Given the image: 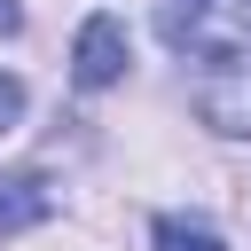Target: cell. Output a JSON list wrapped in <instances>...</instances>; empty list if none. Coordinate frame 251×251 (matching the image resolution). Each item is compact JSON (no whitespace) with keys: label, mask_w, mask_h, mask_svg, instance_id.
<instances>
[{"label":"cell","mask_w":251,"mask_h":251,"mask_svg":"<svg viewBox=\"0 0 251 251\" xmlns=\"http://www.w3.org/2000/svg\"><path fill=\"white\" fill-rule=\"evenodd\" d=\"M157 31L173 55H243L251 47V0H157Z\"/></svg>","instance_id":"6da1fadb"},{"label":"cell","mask_w":251,"mask_h":251,"mask_svg":"<svg viewBox=\"0 0 251 251\" xmlns=\"http://www.w3.org/2000/svg\"><path fill=\"white\" fill-rule=\"evenodd\" d=\"M196 118L227 141H251V47L243 55H212V71L196 78Z\"/></svg>","instance_id":"7a4b0ae2"},{"label":"cell","mask_w":251,"mask_h":251,"mask_svg":"<svg viewBox=\"0 0 251 251\" xmlns=\"http://www.w3.org/2000/svg\"><path fill=\"white\" fill-rule=\"evenodd\" d=\"M126 63H133V47H126V24H118V16H94V24L78 31V47H71V78H78L86 94L118 86Z\"/></svg>","instance_id":"3957f363"},{"label":"cell","mask_w":251,"mask_h":251,"mask_svg":"<svg viewBox=\"0 0 251 251\" xmlns=\"http://www.w3.org/2000/svg\"><path fill=\"white\" fill-rule=\"evenodd\" d=\"M55 212V188L47 173H0V235H24Z\"/></svg>","instance_id":"277c9868"},{"label":"cell","mask_w":251,"mask_h":251,"mask_svg":"<svg viewBox=\"0 0 251 251\" xmlns=\"http://www.w3.org/2000/svg\"><path fill=\"white\" fill-rule=\"evenodd\" d=\"M157 251H227V243H220L204 220H180V212H173V220H157Z\"/></svg>","instance_id":"5b68a950"},{"label":"cell","mask_w":251,"mask_h":251,"mask_svg":"<svg viewBox=\"0 0 251 251\" xmlns=\"http://www.w3.org/2000/svg\"><path fill=\"white\" fill-rule=\"evenodd\" d=\"M16 118H24V86H16V78H0V133H8Z\"/></svg>","instance_id":"8992f818"},{"label":"cell","mask_w":251,"mask_h":251,"mask_svg":"<svg viewBox=\"0 0 251 251\" xmlns=\"http://www.w3.org/2000/svg\"><path fill=\"white\" fill-rule=\"evenodd\" d=\"M16 24H24V8H16V0H0V39H8Z\"/></svg>","instance_id":"52a82bcc"}]
</instances>
